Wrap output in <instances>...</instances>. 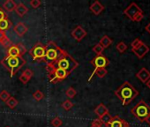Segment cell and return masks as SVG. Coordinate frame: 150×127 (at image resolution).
Wrapping results in <instances>:
<instances>
[{"label": "cell", "mask_w": 150, "mask_h": 127, "mask_svg": "<svg viewBox=\"0 0 150 127\" xmlns=\"http://www.w3.org/2000/svg\"><path fill=\"white\" fill-rule=\"evenodd\" d=\"M72 107H73V103L70 100H66L62 103V108L64 110H70Z\"/></svg>", "instance_id": "31"}, {"label": "cell", "mask_w": 150, "mask_h": 127, "mask_svg": "<svg viewBox=\"0 0 150 127\" xmlns=\"http://www.w3.org/2000/svg\"><path fill=\"white\" fill-rule=\"evenodd\" d=\"M115 95L122 102L124 106L128 105L132 101H133L138 95L139 91L135 89V87L128 81H125L115 92Z\"/></svg>", "instance_id": "1"}, {"label": "cell", "mask_w": 150, "mask_h": 127, "mask_svg": "<svg viewBox=\"0 0 150 127\" xmlns=\"http://www.w3.org/2000/svg\"><path fill=\"white\" fill-rule=\"evenodd\" d=\"M13 25H12V22L10 21V20L8 18H6L0 21V31L5 32L6 30H8Z\"/></svg>", "instance_id": "21"}, {"label": "cell", "mask_w": 150, "mask_h": 127, "mask_svg": "<svg viewBox=\"0 0 150 127\" xmlns=\"http://www.w3.org/2000/svg\"><path fill=\"white\" fill-rule=\"evenodd\" d=\"M111 116L110 115V113H107V114H105L104 116H103L102 117H100V118H98L99 120H100V122L103 123V124H107L110 121V119H111Z\"/></svg>", "instance_id": "29"}, {"label": "cell", "mask_w": 150, "mask_h": 127, "mask_svg": "<svg viewBox=\"0 0 150 127\" xmlns=\"http://www.w3.org/2000/svg\"><path fill=\"white\" fill-rule=\"evenodd\" d=\"M141 12H142V10L135 3H132L128 7H126V9L124 10V14L132 20L133 18L135 17V15Z\"/></svg>", "instance_id": "10"}, {"label": "cell", "mask_w": 150, "mask_h": 127, "mask_svg": "<svg viewBox=\"0 0 150 127\" xmlns=\"http://www.w3.org/2000/svg\"><path fill=\"white\" fill-rule=\"evenodd\" d=\"M6 18H7L6 13L3 11V9L1 7H0V21H1L2 20H4V19H6Z\"/></svg>", "instance_id": "40"}, {"label": "cell", "mask_w": 150, "mask_h": 127, "mask_svg": "<svg viewBox=\"0 0 150 127\" xmlns=\"http://www.w3.org/2000/svg\"><path fill=\"white\" fill-rule=\"evenodd\" d=\"M146 87H147L150 89V79H149V80H148L146 82Z\"/></svg>", "instance_id": "44"}, {"label": "cell", "mask_w": 150, "mask_h": 127, "mask_svg": "<svg viewBox=\"0 0 150 127\" xmlns=\"http://www.w3.org/2000/svg\"><path fill=\"white\" fill-rule=\"evenodd\" d=\"M145 122H146L147 123H148V125L150 126V115L146 117V121Z\"/></svg>", "instance_id": "43"}, {"label": "cell", "mask_w": 150, "mask_h": 127, "mask_svg": "<svg viewBox=\"0 0 150 127\" xmlns=\"http://www.w3.org/2000/svg\"><path fill=\"white\" fill-rule=\"evenodd\" d=\"M6 127H9V126H6Z\"/></svg>", "instance_id": "45"}, {"label": "cell", "mask_w": 150, "mask_h": 127, "mask_svg": "<svg viewBox=\"0 0 150 127\" xmlns=\"http://www.w3.org/2000/svg\"><path fill=\"white\" fill-rule=\"evenodd\" d=\"M91 127H103V123L100 122L99 119H95V120L92 122Z\"/></svg>", "instance_id": "38"}, {"label": "cell", "mask_w": 150, "mask_h": 127, "mask_svg": "<svg viewBox=\"0 0 150 127\" xmlns=\"http://www.w3.org/2000/svg\"><path fill=\"white\" fill-rule=\"evenodd\" d=\"M45 46V56L43 58V62L48 65H51L57 60L64 56L68 54L64 49H62L58 47L54 42H49Z\"/></svg>", "instance_id": "2"}, {"label": "cell", "mask_w": 150, "mask_h": 127, "mask_svg": "<svg viewBox=\"0 0 150 127\" xmlns=\"http://www.w3.org/2000/svg\"><path fill=\"white\" fill-rule=\"evenodd\" d=\"M145 29H146V31L147 33H149V34H150V23H148V24L146 26Z\"/></svg>", "instance_id": "42"}, {"label": "cell", "mask_w": 150, "mask_h": 127, "mask_svg": "<svg viewBox=\"0 0 150 127\" xmlns=\"http://www.w3.org/2000/svg\"><path fill=\"white\" fill-rule=\"evenodd\" d=\"M26 77H28L29 80L34 76V73H33V71L32 70H30V69H26L25 71H23V73H22Z\"/></svg>", "instance_id": "36"}, {"label": "cell", "mask_w": 150, "mask_h": 127, "mask_svg": "<svg viewBox=\"0 0 150 127\" xmlns=\"http://www.w3.org/2000/svg\"><path fill=\"white\" fill-rule=\"evenodd\" d=\"M46 70L48 72L50 81L52 83H56L63 80H65L71 74L68 72L59 68H46Z\"/></svg>", "instance_id": "6"}, {"label": "cell", "mask_w": 150, "mask_h": 127, "mask_svg": "<svg viewBox=\"0 0 150 127\" xmlns=\"http://www.w3.org/2000/svg\"><path fill=\"white\" fill-rule=\"evenodd\" d=\"M5 37H6V34L4 31H0V42H1Z\"/></svg>", "instance_id": "41"}, {"label": "cell", "mask_w": 150, "mask_h": 127, "mask_svg": "<svg viewBox=\"0 0 150 127\" xmlns=\"http://www.w3.org/2000/svg\"><path fill=\"white\" fill-rule=\"evenodd\" d=\"M136 78L139 79L142 83H146L150 79V72L146 68L143 67L136 73Z\"/></svg>", "instance_id": "13"}, {"label": "cell", "mask_w": 150, "mask_h": 127, "mask_svg": "<svg viewBox=\"0 0 150 127\" xmlns=\"http://www.w3.org/2000/svg\"><path fill=\"white\" fill-rule=\"evenodd\" d=\"M0 44H2L5 48H6V49H8L9 47H11L13 43L12 42V41L6 36V37H5L1 42H0Z\"/></svg>", "instance_id": "30"}, {"label": "cell", "mask_w": 150, "mask_h": 127, "mask_svg": "<svg viewBox=\"0 0 150 127\" xmlns=\"http://www.w3.org/2000/svg\"><path fill=\"white\" fill-rule=\"evenodd\" d=\"M28 27L23 23V22H19V23H17L16 25H15V27L13 28V30H14V32L20 36V37H21V36H23L27 32H28Z\"/></svg>", "instance_id": "14"}, {"label": "cell", "mask_w": 150, "mask_h": 127, "mask_svg": "<svg viewBox=\"0 0 150 127\" xmlns=\"http://www.w3.org/2000/svg\"><path fill=\"white\" fill-rule=\"evenodd\" d=\"M95 113L97 115L98 118L102 117L103 116H104L105 114L109 113V109L108 108L103 104V103H100L98 106H96V108L95 109Z\"/></svg>", "instance_id": "17"}, {"label": "cell", "mask_w": 150, "mask_h": 127, "mask_svg": "<svg viewBox=\"0 0 150 127\" xmlns=\"http://www.w3.org/2000/svg\"><path fill=\"white\" fill-rule=\"evenodd\" d=\"M143 17H144L143 12H141V13H139L138 14H136V15H135V17L133 18L132 21H135V22H139V21H141V20H142Z\"/></svg>", "instance_id": "35"}, {"label": "cell", "mask_w": 150, "mask_h": 127, "mask_svg": "<svg viewBox=\"0 0 150 127\" xmlns=\"http://www.w3.org/2000/svg\"><path fill=\"white\" fill-rule=\"evenodd\" d=\"M29 54L35 61H42L45 56V46L38 42L29 50Z\"/></svg>", "instance_id": "7"}, {"label": "cell", "mask_w": 150, "mask_h": 127, "mask_svg": "<svg viewBox=\"0 0 150 127\" xmlns=\"http://www.w3.org/2000/svg\"><path fill=\"white\" fill-rule=\"evenodd\" d=\"M7 56H11V57H14V56H21V52L20 49L17 46V44H13L11 47H9L7 49Z\"/></svg>", "instance_id": "16"}, {"label": "cell", "mask_w": 150, "mask_h": 127, "mask_svg": "<svg viewBox=\"0 0 150 127\" xmlns=\"http://www.w3.org/2000/svg\"><path fill=\"white\" fill-rule=\"evenodd\" d=\"M6 103V105H7L10 109H14V108L19 104V102H18V100H17L15 97L11 96Z\"/></svg>", "instance_id": "23"}, {"label": "cell", "mask_w": 150, "mask_h": 127, "mask_svg": "<svg viewBox=\"0 0 150 127\" xmlns=\"http://www.w3.org/2000/svg\"><path fill=\"white\" fill-rule=\"evenodd\" d=\"M103 50H104V49H103V46L100 45L99 43L96 44V45L93 47V51L96 54V56H98V55H103Z\"/></svg>", "instance_id": "28"}, {"label": "cell", "mask_w": 150, "mask_h": 127, "mask_svg": "<svg viewBox=\"0 0 150 127\" xmlns=\"http://www.w3.org/2000/svg\"><path fill=\"white\" fill-rule=\"evenodd\" d=\"M141 43H143V42L140 40V39H139V38H136V39H134L132 42V43H131V47H132V49H136V48H138Z\"/></svg>", "instance_id": "33"}, {"label": "cell", "mask_w": 150, "mask_h": 127, "mask_svg": "<svg viewBox=\"0 0 150 127\" xmlns=\"http://www.w3.org/2000/svg\"><path fill=\"white\" fill-rule=\"evenodd\" d=\"M78 66H79V63L71 55L66 54L64 56L57 60L56 62L51 64V65H48L46 68H59L68 72L69 73H71Z\"/></svg>", "instance_id": "3"}, {"label": "cell", "mask_w": 150, "mask_h": 127, "mask_svg": "<svg viewBox=\"0 0 150 127\" xmlns=\"http://www.w3.org/2000/svg\"><path fill=\"white\" fill-rule=\"evenodd\" d=\"M15 12L16 13L20 16V17H23L28 12V8L22 3H19L16 7H15Z\"/></svg>", "instance_id": "18"}, {"label": "cell", "mask_w": 150, "mask_h": 127, "mask_svg": "<svg viewBox=\"0 0 150 127\" xmlns=\"http://www.w3.org/2000/svg\"><path fill=\"white\" fill-rule=\"evenodd\" d=\"M112 43V40L108 36V35H103L99 42V44L103 46V49H106L108 47H110Z\"/></svg>", "instance_id": "22"}, {"label": "cell", "mask_w": 150, "mask_h": 127, "mask_svg": "<svg viewBox=\"0 0 150 127\" xmlns=\"http://www.w3.org/2000/svg\"><path fill=\"white\" fill-rule=\"evenodd\" d=\"M33 98L36 101V102H40L44 98V95L41 90H36L34 94H33Z\"/></svg>", "instance_id": "27"}, {"label": "cell", "mask_w": 150, "mask_h": 127, "mask_svg": "<svg viewBox=\"0 0 150 127\" xmlns=\"http://www.w3.org/2000/svg\"><path fill=\"white\" fill-rule=\"evenodd\" d=\"M107 127H129V123L119 116H114L111 117L110 121L106 124Z\"/></svg>", "instance_id": "9"}, {"label": "cell", "mask_w": 150, "mask_h": 127, "mask_svg": "<svg viewBox=\"0 0 150 127\" xmlns=\"http://www.w3.org/2000/svg\"><path fill=\"white\" fill-rule=\"evenodd\" d=\"M17 4L13 1V0H6L3 3V8L6 11V12H13L15 10Z\"/></svg>", "instance_id": "19"}, {"label": "cell", "mask_w": 150, "mask_h": 127, "mask_svg": "<svg viewBox=\"0 0 150 127\" xmlns=\"http://www.w3.org/2000/svg\"><path fill=\"white\" fill-rule=\"evenodd\" d=\"M0 63L10 73L11 77H13L18 71H20L21 68H22L26 65V60L23 58V56L11 57L6 56L1 60Z\"/></svg>", "instance_id": "4"}, {"label": "cell", "mask_w": 150, "mask_h": 127, "mask_svg": "<svg viewBox=\"0 0 150 127\" xmlns=\"http://www.w3.org/2000/svg\"><path fill=\"white\" fill-rule=\"evenodd\" d=\"M149 47L146 45V44H145L144 42L143 43H141L138 48H136V49H132V52L135 54V56L139 58V59H142L145 56H146V54H147L148 52H149Z\"/></svg>", "instance_id": "12"}, {"label": "cell", "mask_w": 150, "mask_h": 127, "mask_svg": "<svg viewBox=\"0 0 150 127\" xmlns=\"http://www.w3.org/2000/svg\"><path fill=\"white\" fill-rule=\"evenodd\" d=\"M91 13H93L95 15H99L103 10H104V6L99 2V1H95L89 7Z\"/></svg>", "instance_id": "15"}, {"label": "cell", "mask_w": 150, "mask_h": 127, "mask_svg": "<svg viewBox=\"0 0 150 127\" xmlns=\"http://www.w3.org/2000/svg\"><path fill=\"white\" fill-rule=\"evenodd\" d=\"M131 113L140 122L146 121V117L150 115V107L144 101H139L132 109Z\"/></svg>", "instance_id": "5"}, {"label": "cell", "mask_w": 150, "mask_h": 127, "mask_svg": "<svg viewBox=\"0 0 150 127\" xmlns=\"http://www.w3.org/2000/svg\"><path fill=\"white\" fill-rule=\"evenodd\" d=\"M65 95H66V96H67L68 98L72 99L75 95H77V92H76V90H75L72 87H68V89L65 91Z\"/></svg>", "instance_id": "26"}, {"label": "cell", "mask_w": 150, "mask_h": 127, "mask_svg": "<svg viewBox=\"0 0 150 127\" xmlns=\"http://www.w3.org/2000/svg\"><path fill=\"white\" fill-rule=\"evenodd\" d=\"M20 80H21L23 84H27L30 80H29L28 77H26L23 73H21V76H20Z\"/></svg>", "instance_id": "39"}, {"label": "cell", "mask_w": 150, "mask_h": 127, "mask_svg": "<svg viewBox=\"0 0 150 127\" xmlns=\"http://www.w3.org/2000/svg\"><path fill=\"white\" fill-rule=\"evenodd\" d=\"M107 73H108V71L106 70V68H100V69H97V70H96V71H94V72L92 73V74L90 75V77H89V79H88V81H90V80H92V78H93V76H94L95 74H96L99 78H103V77H105V76L107 75Z\"/></svg>", "instance_id": "20"}, {"label": "cell", "mask_w": 150, "mask_h": 127, "mask_svg": "<svg viewBox=\"0 0 150 127\" xmlns=\"http://www.w3.org/2000/svg\"><path fill=\"white\" fill-rule=\"evenodd\" d=\"M91 64L95 66L94 71H96V70L100 69V68H106L109 66L110 61L105 56L98 55L91 60Z\"/></svg>", "instance_id": "8"}, {"label": "cell", "mask_w": 150, "mask_h": 127, "mask_svg": "<svg viewBox=\"0 0 150 127\" xmlns=\"http://www.w3.org/2000/svg\"><path fill=\"white\" fill-rule=\"evenodd\" d=\"M116 48H117V51H118L119 53L123 54V53L125 52V50L127 49V45H126L124 42H119L117 44Z\"/></svg>", "instance_id": "25"}, {"label": "cell", "mask_w": 150, "mask_h": 127, "mask_svg": "<svg viewBox=\"0 0 150 127\" xmlns=\"http://www.w3.org/2000/svg\"><path fill=\"white\" fill-rule=\"evenodd\" d=\"M51 124H52L54 127H60V126L63 124V121H62L59 117L56 116V117H54V118L51 120Z\"/></svg>", "instance_id": "32"}, {"label": "cell", "mask_w": 150, "mask_h": 127, "mask_svg": "<svg viewBox=\"0 0 150 127\" xmlns=\"http://www.w3.org/2000/svg\"><path fill=\"white\" fill-rule=\"evenodd\" d=\"M71 35L77 42H81V41H82V39H84L86 37L87 31L81 26H77L71 32Z\"/></svg>", "instance_id": "11"}, {"label": "cell", "mask_w": 150, "mask_h": 127, "mask_svg": "<svg viewBox=\"0 0 150 127\" xmlns=\"http://www.w3.org/2000/svg\"><path fill=\"white\" fill-rule=\"evenodd\" d=\"M10 97H11V95L6 90H2L1 92H0V101L6 102Z\"/></svg>", "instance_id": "24"}, {"label": "cell", "mask_w": 150, "mask_h": 127, "mask_svg": "<svg viewBox=\"0 0 150 127\" xmlns=\"http://www.w3.org/2000/svg\"><path fill=\"white\" fill-rule=\"evenodd\" d=\"M41 5H42V2L40 1V0H31L30 1V6L35 9L38 8Z\"/></svg>", "instance_id": "34"}, {"label": "cell", "mask_w": 150, "mask_h": 127, "mask_svg": "<svg viewBox=\"0 0 150 127\" xmlns=\"http://www.w3.org/2000/svg\"><path fill=\"white\" fill-rule=\"evenodd\" d=\"M17 46H18V48H19V49H20V52H21V56H22L26 52H27V49H26V47L22 44V43H18L17 44Z\"/></svg>", "instance_id": "37"}]
</instances>
